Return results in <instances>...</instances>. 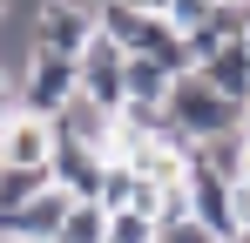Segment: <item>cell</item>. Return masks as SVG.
Returning <instances> with one entry per match:
<instances>
[{
  "label": "cell",
  "mask_w": 250,
  "mask_h": 243,
  "mask_svg": "<svg viewBox=\"0 0 250 243\" xmlns=\"http://www.w3.org/2000/svg\"><path fill=\"white\" fill-rule=\"evenodd\" d=\"M237 135H244V142H250V101H244V122H237Z\"/></svg>",
  "instance_id": "e0dca14e"
},
{
  "label": "cell",
  "mask_w": 250,
  "mask_h": 243,
  "mask_svg": "<svg viewBox=\"0 0 250 243\" xmlns=\"http://www.w3.org/2000/svg\"><path fill=\"white\" fill-rule=\"evenodd\" d=\"M122 108H135V115H163L169 108V75L156 68V61H135V54H128V68H122Z\"/></svg>",
  "instance_id": "9c48e42d"
},
{
  "label": "cell",
  "mask_w": 250,
  "mask_h": 243,
  "mask_svg": "<svg viewBox=\"0 0 250 243\" xmlns=\"http://www.w3.org/2000/svg\"><path fill=\"white\" fill-rule=\"evenodd\" d=\"M75 68H82V95H88V101L108 108V115H122V68H128V47H115L108 34H95V47H88Z\"/></svg>",
  "instance_id": "5b68a950"
},
{
  "label": "cell",
  "mask_w": 250,
  "mask_h": 243,
  "mask_svg": "<svg viewBox=\"0 0 250 243\" xmlns=\"http://www.w3.org/2000/svg\"><path fill=\"white\" fill-rule=\"evenodd\" d=\"M102 169H108V156L102 149H82V142H54V162H47L54 189L68 202H95L102 196Z\"/></svg>",
  "instance_id": "8992f818"
},
{
  "label": "cell",
  "mask_w": 250,
  "mask_h": 243,
  "mask_svg": "<svg viewBox=\"0 0 250 243\" xmlns=\"http://www.w3.org/2000/svg\"><path fill=\"white\" fill-rule=\"evenodd\" d=\"M156 243H163V237H156Z\"/></svg>",
  "instance_id": "ffe728a7"
},
{
  "label": "cell",
  "mask_w": 250,
  "mask_h": 243,
  "mask_svg": "<svg viewBox=\"0 0 250 243\" xmlns=\"http://www.w3.org/2000/svg\"><path fill=\"white\" fill-rule=\"evenodd\" d=\"M14 95H21L27 115L54 122L75 95H82V68L61 61V54H47V47H27V61H21V75H14Z\"/></svg>",
  "instance_id": "3957f363"
},
{
  "label": "cell",
  "mask_w": 250,
  "mask_h": 243,
  "mask_svg": "<svg viewBox=\"0 0 250 243\" xmlns=\"http://www.w3.org/2000/svg\"><path fill=\"white\" fill-rule=\"evenodd\" d=\"M135 189H142V176H135V169H128V162H115L108 156V169H102V209H128V202H135Z\"/></svg>",
  "instance_id": "7c38bea8"
},
{
  "label": "cell",
  "mask_w": 250,
  "mask_h": 243,
  "mask_svg": "<svg viewBox=\"0 0 250 243\" xmlns=\"http://www.w3.org/2000/svg\"><path fill=\"white\" fill-rule=\"evenodd\" d=\"M0 243H7V237H0Z\"/></svg>",
  "instance_id": "44dd1931"
},
{
  "label": "cell",
  "mask_w": 250,
  "mask_h": 243,
  "mask_svg": "<svg viewBox=\"0 0 250 243\" xmlns=\"http://www.w3.org/2000/svg\"><path fill=\"white\" fill-rule=\"evenodd\" d=\"M54 142H82V149H102V156H108V142H115V115L95 108L88 95H75V101L54 115Z\"/></svg>",
  "instance_id": "52a82bcc"
},
{
  "label": "cell",
  "mask_w": 250,
  "mask_h": 243,
  "mask_svg": "<svg viewBox=\"0 0 250 243\" xmlns=\"http://www.w3.org/2000/svg\"><path fill=\"white\" fill-rule=\"evenodd\" d=\"M54 243H108V209H102V202H68Z\"/></svg>",
  "instance_id": "30bf717a"
},
{
  "label": "cell",
  "mask_w": 250,
  "mask_h": 243,
  "mask_svg": "<svg viewBox=\"0 0 250 243\" xmlns=\"http://www.w3.org/2000/svg\"><path fill=\"white\" fill-rule=\"evenodd\" d=\"M163 115L176 122L189 142H216V135H237L244 108H237V101H223V95H216V88H209V81L189 68V75H176V81H169V108H163Z\"/></svg>",
  "instance_id": "6da1fadb"
},
{
  "label": "cell",
  "mask_w": 250,
  "mask_h": 243,
  "mask_svg": "<svg viewBox=\"0 0 250 243\" xmlns=\"http://www.w3.org/2000/svg\"><path fill=\"white\" fill-rule=\"evenodd\" d=\"M209 7H216V0H169L163 20H169V27H183V34H196V27L209 20Z\"/></svg>",
  "instance_id": "5bb4252c"
},
{
  "label": "cell",
  "mask_w": 250,
  "mask_h": 243,
  "mask_svg": "<svg viewBox=\"0 0 250 243\" xmlns=\"http://www.w3.org/2000/svg\"><path fill=\"white\" fill-rule=\"evenodd\" d=\"M41 189H54L47 169H0V209H27Z\"/></svg>",
  "instance_id": "8fae6325"
},
{
  "label": "cell",
  "mask_w": 250,
  "mask_h": 243,
  "mask_svg": "<svg viewBox=\"0 0 250 243\" xmlns=\"http://www.w3.org/2000/svg\"><path fill=\"white\" fill-rule=\"evenodd\" d=\"M108 243H156V216H142V209H108Z\"/></svg>",
  "instance_id": "4fadbf2b"
},
{
  "label": "cell",
  "mask_w": 250,
  "mask_h": 243,
  "mask_svg": "<svg viewBox=\"0 0 250 243\" xmlns=\"http://www.w3.org/2000/svg\"><path fill=\"white\" fill-rule=\"evenodd\" d=\"M237 47H244V61H250V27H244V40H237Z\"/></svg>",
  "instance_id": "ac0fdd59"
},
{
  "label": "cell",
  "mask_w": 250,
  "mask_h": 243,
  "mask_svg": "<svg viewBox=\"0 0 250 243\" xmlns=\"http://www.w3.org/2000/svg\"><path fill=\"white\" fill-rule=\"evenodd\" d=\"M14 108H21V95H14V75H7V68H0V122L14 115Z\"/></svg>",
  "instance_id": "2e32d148"
},
{
  "label": "cell",
  "mask_w": 250,
  "mask_h": 243,
  "mask_svg": "<svg viewBox=\"0 0 250 243\" xmlns=\"http://www.w3.org/2000/svg\"><path fill=\"white\" fill-rule=\"evenodd\" d=\"M163 243H216V237H209L196 216H183V223H169V230H163Z\"/></svg>",
  "instance_id": "9a60e30c"
},
{
  "label": "cell",
  "mask_w": 250,
  "mask_h": 243,
  "mask_svg": "<svg viewBox=\"0 0 250 243\" xmlns=\"http://www.w3.org/2000/svg\"><path fill=\"white\" fill-rule=\"evenodd\" d=\"M196 75H203L223 101H237V108L250 101V61H244V47H209L203 61H196Z\"/></svg>",
  "instance_id": "ba28073f"
},
{
  "label": "cell",
  "mask_w": 250,
  "mask_h": 243,
  "mask_svg": "<svg viewBox=\"0 0 250 243\" xmlns=\"http://www.w3.org/2000/svg\"><path fill=\"white\" fill-rule=\"evenodd\" d=\"M102 34V0H41L34 7V27H27V47H47L61 61H82Z\"/></svg>",
  "instance_id": "7a4b0ae2"
},
{
  "label": "cell",
  "mask_w": 250,
  "mask_h": 243,
  "mask_svg": "<svg viewBox=\"0 0 250 243\" xmlns=\"http://www.w3.org/2000/svg\"><path fill=\"white\" fill-rule=\"evenodd\" d=\"M47 162H54V122L14 108L0 122V169H47Z\"/></svg>",
  "instance_id": "277c9868"
},
{
  "label": "cell",
  "mask_w": 250,
  "mask_h": 243,
  "mask_svg": "<svg viewBox=\"0 0 250 243\" xmlns=\"http://www.w3.org/2000/svg\"><path fill=\"white\" fill-rule=\"evenodd\" d=\"M237 243H250V230H244V237H237Z\"/></svg>",
  "instance_id": "d6986e66"
}]
</instances>
